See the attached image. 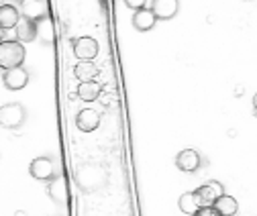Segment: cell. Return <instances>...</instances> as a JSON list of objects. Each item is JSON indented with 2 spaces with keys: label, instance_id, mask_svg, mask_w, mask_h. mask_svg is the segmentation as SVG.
<instances>
[{
  "label": "cell",
  "instance_id": "obj_23",
  "mask_svg": "<svg viewBox=\"0 0 257 216\" xmlns=\"http://www.w3.org/2000/svg\"><path fill=\"white\" fill-rule=\"evenodd\" d=\"M247 3H253V0H247Z\"/></svg>",
  "mask_w": 257,
  "mask_h": 216
},
{
  "label": "cell",
  "instance_id": "obj_6",
  "mask_svg": "<svg viewBox=\"0 0 257 216\" xmlns=\"http://www.w3.org/2000/svg\"><path fill=\"white\" fill-rule=\"evenodd\" d=\"M19 15L31 23H35L43 17H47V7L43 0H21V11Z\"/></svg>",
  "mask_w": 257,
  "mask_h": 216
},
{
  "label": "cell",
  "instance_id": "obj_10",
  "mask_svg": "<svg viewBox=\"0 0 257 216\" xmlns=\"http://www.w3.org/2000/svg\"><path fill=\"white\" fill-rule=\"evenodd\" d=\"M47 181H49L47 192H49L51 200H53V202H66V200H68V181H66V177L55 173V175H53L51 179H47Z\"/></svg>",
  "mask_w": 257,
  "mask_h": 216
},
{
  "label": "cell",
  "instance_id": "obj_18",
  "mask_svg": "<svg viewBox=\"0 0 257 216\" xmlns=\"http://www.w3.org/2000/svg\"><path fill=\"white\" fill-rule=\"evenodd\" d=\"M74 74L80 82H94L96 76H98V68H96L92 61H80L74 70Z\"/></svg>",
  "mask_w": 257,
  "mask_h": 216
},
{
  "label": "cell",
  "instance_id": "obj_7",
  "mask_svg": "<svg viewBox=\"0 0 257 216\" xmlns=\"http://www.w3.org/2000/svg\"><path fill=\"white\" fill-rule=\"evenodd\" d=\"M202 159H200V153L194 151V149H184L176 155V165L180 171H186V173H192L200 167Z\"/></svg>",
  "mask_w": 257,
  "mask_h": 216
},
{
  "label": "cell",
  "instance_id": "obj_17",
  "mask_svg": "<svg viewBox=\"0 0 257 216\" xmlns=\"http://www.w3.org/2000/svg\"><path fill=\"white\" fill-rule=\"evenodd\" d=\"M100 84H96V82H80L78 86V98L84 100V102H94L96 98L100 96Z\"/></svg>",
  "mask_w": 257,
  "mask_h": 216
},
{
  "label": "cell",
  "instance_id": "obj_12",
  "mask_svg": "<svg viewBox=\"0 0 257 216\" xmlns=\"http://www.w3.org/2000/svg\"><path fill=\"white\" fill-rule=\"evenodd\" d=\"M35 39L51 45L53 39H55V27H53V21L49 17H43L39 21H35Z\"/></svg>",
  "mask_w": 257,
  "mask_h": 216
},
{
  "label": "cell",
  "instance_id": "obj_21",
  "mask_svg": "<svg viewBox=\"0 0 257 216\" xmlns=\"http://www.w3.org/2000/svg\"><path fill=\"white\" fill-rule=\"evenodd\" d=\"M145 3L147 0H124V5L131 9V11H139V9H145Z\"/></svg>",
  "mask_w": 257,
  "mask_h": 216
},
{
  "label": "cell",
  "instance_id": "obj_11",
  "mask_svg": "<svg viewBox=\"0 0 257 216\" xmlns=\"http://www.w3.org/2000/svg\"><path fill=\"white\" fill-rule=\"evenodd\" d=\"M5 86L9 90H23L29 82V72L25 68H13V70H7L5 72Z\"/></svg>",
  "mask_w": 257,
  "mask_h": 216
},
{
  "label": "cell",
  "instance_id": "obj_14",
  "mask_svg": "<svg viewBox=\"0 0 257 216\" xmlns=\"http://www.w3.org/2000/svg\"><path fill=\"white\" fill-rule=\"evenodd\" d=\"M212 208L216 210V214H218V216H235V214H237L239 204H237V200H235L233 196L222 194L220 198H216V200H214Z\"/></svg>",
  "mask_w": 257,
  "mask_h": 216
},
{
  "label": "cell",
  "instance_id": "obj_1",
  "mask_svg": "<svg viewBox=\"0 0 257 216\" xmlns=\"http://www.w3.org/2000/svg\"><path fill=\"white\" fill-rule=\"evenodd\" d=\"M25 61V45L19 41H0V70L21 68Z\"/></svg>",
  "mask_w": 257,
  "mask_h": 216
},
{
  "label": "cell",
  "instance_id": "obj_3",
  "mask_svg": "<svg viewBox=\"0 0 257 216\" xmlns=\"http://www.w3.org/2000/svg\"><path fill=\"white\" fill-rule=\"evenodd\" d=\"M194 194H196V200H198V204L202 208V206H212L214 200L224 194V188H222L220 181H206V183H202V186Z\"/></svg>",
  "mask_w": 257,
  "mask_h": 216
},
{
  "label": "cell",
  "instance_id": "obj_15",
  "mask_svg": "<svg viewBox=\"0 0 257 216\" xmlns=\"http://www.w3.org/2000/svg\"><path fill=\"white\" fill-rule=\"evenodd\" d=\"M155 23H157V19L153 17L151 9H139L133 15V27L137 31H151L155 27Z\"/></svg>",
  "mask_w": 257,
  "mask_h": 216
},
{
  "label": "cell",
  "instance_id": "obj_22",
  "mask_svg": "<svg viewBox=\"0 0 257 216\" xmlns=\"http://www.w3.org/2000/svg\"><path fill=\"white\" fill-rule=\"evenodd\" d=\"M3 33H5V31H3V29H0V41H3Z\"/></svg>",
  "mask_w": 257,
  "mask_h": 216
},
{
  "label": "cell",
  "instance_id": "obj_13",
  "mask_svg": "<svg viewBox=\"0 0 257 216\" xmlns=\"http://www.w3.org/2000/svg\"><path fill=\"white\" fill-rule=\"evenodd\" d=\"M21 15L19 9L13 5H0V29L7 31V29H15L19 23Z\"/></svg>",
  "mask_w": 257,
  "mask_h": 216
},
{
  "label": "cell",
  "instance_id": "obj_9",
  "mask_svg": "<svg viewBox=\"0 0 257 216\" xmlns=\"http://www.w3.org/2000/svg\"><path fill=\"white\" fill-rule=\"evenodd\" d=\"M178 9H180L178 0H153L151 13L157 21H170L178 15Z\"/></svg>",
  "mask_w": 257,
  "mask_h": 216
},
{
  "label": "cell",
  "instance_id": "obj_16",
  "mask_svg": "<svg viewBox=\"0 0 257 216\" xmlns=\"http://www.w3.org/2000/svg\"><path fill=\"white\" fill-rule=\"evenodd\" d=\"M15 31H17L19 43H31V41H35V23H31L27 19H19Z\"/></svg>",
  "mask_w": 257,
  "mask_h": 216
},
{
  "label": "cell",
  "instance_id": "obj_5",
  "mask_svg": "<svg viewBox=\"0 0 257 216\" xmlns=\"http://www.w3.org/2000/svg\"><path fill=\"white\" fill-rule=\"evenodd\" d=\"M98 41L92 37H78L74 41V55L80 61H92L96 55H98Z\"/></svg>",
  "mask_w": 257,
  "mask_h": 216
},
{
  "label": "cell",
  "instance_id": "obj_19",
  "mask_svg": "<svg viewBox=\"0 0 257 216\" xmlns=\"http://www.w3.org/2000/svg\"><path fill=\"white\" fill-rule=\"evenodd\" d=\"M178 206H180V210H182L184 214H190V216L200 208V204H198L194 192H186V194H182L180 200H178Z\"/></svg>",
  "mask_w": 257,
  "mask_h": 216
},
{
  "label": "cell",
  "instance_id": "obj_4",
  "mask_svg": "<svg viewBox=\"0 0 257 216\" xmlns=\"http://www.w3.org/2000/svg\"><path fill=\"white\" fill-rule=\"evenodd\" d=\"M29 173L33 175L35 179L47 181V179H51V177L55 175V163H53V159L47 157V155L37 157V159L31 161V165H29Z\"/></svg>",
  "mask_w": 257,
  "mask_h": 216
},
{
  "label": "cell",
  "instance_id": "obj_20",
  "mask_svg": "<svg viewBox=\"0 0 257 216\" xmlns=\"http://www.w3.org/2000/svg\"><path fill=\"white\" fill-rule=\"evenodd\" d=\"M192 216H218V214H216V210L212 206H202V208H198Z\"/></svg>",
  "mask_w": 257,
  "mask_h": 216
},
{
  "label": "cell",
  "instance_id": "obj_8",
  "mask_svg": "<svg viewBox=\"0 0 257 216\" xmlns=\"http://www.w3.org/2000/svg\"><path fill=\"white\" fill-rule=\"evenodd\" d=\"M76 127L82 131V133H92L100 127V114L92 110V108H82L78 114H76Z\"/></svg>",
  "mask_w": 257,
  "mask_h": 216
},
{
  "label": "cell",
  "instance_id": "obj_2",
  "mask_svg": "<svg viewBox=\"0 0 257 216\" xmlns=\"http://www.w3.org/2000/svg\"><path fill=\"white\" fill-rule=\"evenodd\" d=\"M27 118V112L23 104L19 102H9L0 106V127L5 129H19L23 127V122Z\"/></svg>",
  "mask_w": 257,
  "mask_h": 216
}]
</instances>
